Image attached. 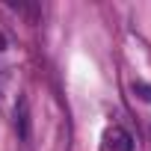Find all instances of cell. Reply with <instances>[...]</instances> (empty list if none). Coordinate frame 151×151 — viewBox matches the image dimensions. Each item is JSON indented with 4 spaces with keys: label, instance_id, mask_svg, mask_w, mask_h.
I'll use <instances>...</instances> for the list:
<instances>
[{
    "label": "cell",
    "instance_id": "5",
    "mask_svg": "<svg viewBox=\"0 0 151 151\" xmlns=\"http://www.w3.org/2000/svg\"><path fill=\"white\" fill-rule=\"evenodd\" d=\"M0 50H6V36L0 33Z\"/></svg>",
    "mask_w": 151,
    "mask_h": 151
},
{
    "label": "cell",
    "instance_id": "4",
    "mask_svg": "<svg viewBox=\"0 0 151 151\" xmlns=\"http://www.w3.org/2000/svg\"><path fill=\"white\" fill-rule=\"evenodd\" d=\"M12 12H24V15H33V12H39V6H27V3H6Z\"/></svg>",
    "mask_w": 151,
    "mask_h": 151
},
{
    "label": "cell",
    "instance_id": "1",
    "mask_svg": "<svg viewBox=\"0 0 151 151\" xmlns=\"http://www.w3.org/2000/svg\"><path fill=\"white\" fill-rule=\"evenodd\" d=\"M101 151H133V136L122 124H110L101 136Z\"/></svg>",
    "mask_w": 151,
    "mask_h": 151
},
{
    "label": "cell",
    "instance_id": "3",
    "mask_svg": "<svg viewBox=\"0 0 151 151\" xmlns=\"http://www.w3.org/2000/svg\"><path fill=\"white\" fill-rule=\"evenodd\" d=\"M133 95H136L139 101H148V104H151V83H145V80H133Z\"/></svg>",
    "mask_w": 151,
    "mask_h": 151
},
{
    "label": "cell",
    "instance_id": "2",
    "mask_svg": "<svg viewBox=\"0 0 151 151\" xmlns=\"http://www.w3.org/2000/svg\"><path fill=\"white\" fill-rule=\"evenodd\" d=\"M15 130L21 139L30 136V107H27V98H18L15 104Z\"/></svg>",
    "mask_w": 151,
    "mask_h": 151
}]
</instances>
